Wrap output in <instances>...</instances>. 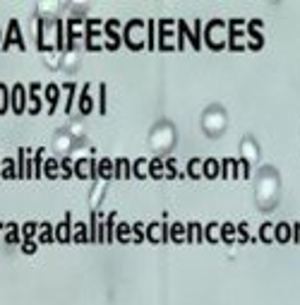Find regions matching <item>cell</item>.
<instances>
[{"mask_svg": "<svg viewBox=\"0 0 300 305\" xmlns=\"http://www.w3.org/2000/svg\"><path fill=\"white\" fill-rule=\"evenodd\" d=\"M12 106L10 111L15 113V116H22L24 111H27V106H29V91L24 89V84L22 82H17V84H12ZM29 113V111H27Z\"/></svg>", "mask_w": 300, "mask_h": 305, "instance_id": "1", "label": "cell"}, {"mask_svg": "<svg viewBox=\"0 0 300 305\" xmlns=\"http://www.w3.org/2000/svg\"><path fill=\"white\" fill-rule=\"evenodd\" d=\"M12 44H17L22 51H27V44H24V36H22V29H20V22L17 20H10L8 24V34H5V41H3V51H8Z\"/></svg>", "mask_w": 300, "mask_h": 305, "instance_id": "2", "label": "cell"}, {"mask_svg": "<svg viewBox=\"0 0 300 305\" xmlns=\"http://www.w3.org/2000/svg\"><path fill=\"white\" fill-rule=\"evenodd\" d=\"M72 233H75V224H72V214L70 212H65V219L55 226V240L58 243H70L72 240Z\"/></svg>", "mask_w": 300, "mask_h": 305, "instance_id": "3", "label": "cell"}, {"mask_svg": "<svg viewBox=\"0 0 300 305\" xmlns=\"http://www.w3.org/2000/svg\"><path fill=\"white\" fill-rule=\"evenodd\" d=\"M84 22H86L84 17H70V20L65 22V39H67L65 51H72V48H75V41L82 36L79 32H75V27H79V24H84Z\"/></svg>", "mask_w": 300, "mask_h": 305, "instance_id": "4", "label": "cell"}, {"mask_svg": "<svg viewBox=\"0 0 300 305\" xmlns=\"http://www.w3.org/2000/svg\"><path fill=\"white\" fill-rule=\"evenodd\" d=\"M27 91H29V104H32V109H29V116H39L43 111V101H41V82H32L29 87H27Z\"/></svg>", "mask_w": 300, "mask_h": 305, "instance_id": "5", "label": "cell"}, {"mask_svg": "<svg viewBox=\"0 0 300 305\" xmlns=\"http://www.w3.org/2000/svg\"><path fill=\"white\" fill-rule=\"evenodd\" d=\"M43 96L48 98V116H53L55 111H58V101H60V87L55 84V82H51V84H46V89H43Z\"/></svg>", "mask_w": 300, "mask_h": 305, "instance_id": "6", "label": "cell"}, {"mask_svg": "<svg viewBox=\"0 0 300 305\" xmlns=\"http://www.w3.org/2000/svg\"><path fill=\"white\" fill-rule=\"evenodd\" d=\"M98 24H101V20H86L84 22V46L86 48H89V51H94V48H96V46H94V39H96V36H101V32H98L96 27Z\"/></svg>", "mask_w": 300, "mask_h": 305, "instance_id": "7", "label": "cell"}, {"mask_svg": "<svg viewBox=\"0 0 300 305\" xmlns=\"http://www.w3.org/2000/svg\"><path fill=\"white\" fill-rule=\"evenodd\" d=\"M89 89H91V84H84L82 87V94H79V113L82 116H89L91 111H94V104H91V96H89Z\"/></svg>", "mask_w": 300, "mask_h": 305, "instance_id": "8", "label": "cell"}, {"mask_svg": "<svg viewBox=\"0 0 300 305\" xmlns=\"http://www.w3.org/2000/svg\"><path fill=\"white\" fill-rule=\"evenodd\" d=\"M0 178H5V180H15V178H20V171H17V161L10 159V156H5V161H3V173Z\"/></svg>", "mask_w": 300, "mask_h": 305, "instance_id": "9", "label": "cell"}, {"mask_svg": "<svg viewBox=\"0 0 300 305\" xmlns=\"http://www.w3.org/2000/svg\"><path fill=\"white\" fill-rule=\"evenodd\" d=\"M55 240V226L51 221H43L41 231H39V245H46V243H53Z\"/></svg>", "mask_w": 300, "mask_h": 305, "instance_id": "10", "label": "cell"}, {"mask_svg": "<svg viewBox=\"0 0 300 305\" xmlns=\"http://www.w3.org/2000/svg\"><path fill=\"white\" fill-rule=\"evenodd\" d=\"M12 89L5 87V82H0V116H5L12 106Z\"/></svg>", "mask_w": 300, "mask_h": 305, "instance_id": "11", "label": "cell"}, {"mask_svg": "<svg viewBox=\"0 0 300 305\" xmlns=\"http://www.w3.org/2000/svg\"><path fill=\"white\" fill-rule=\"evenodd\" d=\"M43 175L51 178V180L60 178V161H58V159H46V161H43Z\"/></svg>", "mask_w": 300, "mask_h": 305, "instance_id": "12", "label": "cell"}, {"mask_svg": "<svg viewBox=\"0 0 300 305\" xmlns=\"http://www.w3.org/2000/svg\"><path fill=\"white\" fill-rule=\"evenodd\" d=\"M118 29V20H108L106 24H104V34H106L108 39H111V44L113 46H120V34L116 32Z\"/></svg>", "mask_w": 300, "mask_h": 305, "instance_id": "13", "label": "cell"}, {"mask_svg": "<svg viewBox=\"0 0 300 305\" xmlns=\"http://www.w3.org/2000/svg\"><path fill=\"white\" fill-rule=\"evenodd\" d=\"M5 243L8 245H15V243H22V231H20V224L10 221L8 224V233H5Z\"/></svg>", "mask_w": 300, "mask_h": 305, "instance_id": "14", "label": "cell"}, {"mask_svg": "<svg viewBox=\"0 0 300 305\" xmlns=\"http://www.w3.org/2000/svg\"><path fill=\"white\" fill-rule=\"evenodd\" d=\"M113 166H116V161H111V159H101V161H98V175H101V178H116V168H113Z\"/></svg>", "mask_w": 300, "mask_h": 305, "instance_id": "15", "label": "cell"}, {"mask_svg": "<svg viewBox=\"0 0 300 305\" xmlns=\"http://www.w3.org/2000/svg\"><path fill=\"white\" fill-rule=\"evenodd\" d=\"M41 231V224H36V221H27L24 226H22V243L24 240H34V236Z\"/></svg>", "mask_w": 300, "mask_h": 305, "instance_id": "16", "label": "cell"}, {"mask_svg": "<svg viewBox=\"0 0 300 305\" xmlns=\"http://www.w3.org/2000/svg\"><path fill=\"white\" fill-rule=\"evenodd\" d=\"M60 175H63V180H70L75 175V161L70 156H63L60 159Z\"/></svg>", "mask_w": 300, "mask_h": 305, "instance_id": "17", "label": "cell"}, {"mask_svg": "<svg viewBox=\"0 0 300 305\" xmlns=\"http://www.w3.org/2000/svg\"><path fill=\"white\" fill-rule=\"evenodd\" d=\"M65 44H67V39H65L63 34V20H55V51H65Z\"/></svg>", "mask_w": 300, "mask_h": 305, "instance_id": "18", "label": "cell"}, {"mask_svg": "<svg viewBox=\"0 0 300 305\" xmlns=\"http://www.w3.org/2000/svg\"><path fill=\"white\" fill-rule=\"evenodd\" d=\"M116 212H111L106 219V224H104V231H106V243H111V240L116 238Z\"/></svg>", "mask_w": 300, "mask_h": 305, "instance_id": "19", "label": "cell"}, {"mask_svg": "<svg viewBox=\"0 0 300 305\" xmlns=\"http://www.w3.org/2000/svg\"><path fill=\"white\" fill-rule=\"evenodd\" d=\"M63 89L67 91V104H65V113H72V101H75V91H77V82H65Z\"/></svg>", "mask_w": 300, "mask_h": 305, "instance_id": "20", "label": "cell"}, {"mask_svg": "<svg viewBox=\"0 0 300 305\" xmlns=\"http://www.w3.org/2000/svg\"><path fill=\"white\" fill-rule=\"evenodd\" d=\"M89 226L86 224H75V233H72V243H89Z\"/></svg>", "mask_w": 300, "mask_h": 305, "instance_id": "21", "label": "cell"}, {"mask_svg": "<svg viewBox=\"0 0 300 305\" xmlns=\"http://www.w3.org/2000/svg\"><path fill=\"white\" fill-rule=\"evenodd\" d=\"M98 240V214L91 212V221H89V243H96Z\"/></svg>", "mask_w": 300, "mask_h": 305, "instance_id": "22", "label": "cell"}, {"mask_svg": "<svg viewBox=\"0 0 300 305\" xmlns=\"http://www.w3.org/2000/svg\"><path fill=\"white\" fill-rule=\"evenodd\" d=\"M36 29H39V41H36V46H39V51H43V53H46V51H51L53 46H48L46 41H43V20H41V17L36 20Z\"/></svg>", "mask_w": 300, "mask_h": 305, "instance_id": "23", "label": "cell"}, {"mask_svg": "<svg viewBox=\"0 0 300 305\" xmlns=\"http://www.w3.org/2000/svg\"><path fill=\"white\" fill-rule=\"evenodd\" d=\"M130 231H132V226H130V224H118V226H116V238H118L120 243H128Z\"/></svg>", "mask_w": 300, "mask_h": 305, "instance_id": "24", "label": "cell"}, {"mask_svg": "<svg viewBox=\"0 0 300 305\" xmlns=\"http://www.w3.org/2000/svg\"><path fill=\"white\" fill-rule=\"evenodd\" d=\"M86 166H89V159H79V161H75V175H77V178H82V180L89 178V173L84 171Z\"/></svg>", "mask_w": 300, "mask_h": 305, "instance_id": "25", "label": "cell"}, {"mask_svg": "<svg viewBox=\"0 0 300 305\" xmlns=\"http://www.w3.org/2000/svg\"><path fill=\"white\" fill-rule=\"evenodd\" d=\"M98 113L104 116L106 113V84L101 82V87H98Z\"/></svg>", "mask_w": 300, "mask_h": 305, "instance_id": "26", "label": "cell"}, {"mask_svg": "<svg viewBox=\"0 0 300 305\" xmlns=\"http://www.w3.org/2000/svg\"><path fill=\"white\" fill-rule=\"evenodd\" d=\"M36 250H39V243H36V240H24V243H22V252H27V255H34Z\"/></svg>", "mask_w": 300, "mask_h": 305, "instance_id": "27", "label": "cell"}, {"mask_svg": "<svg viewBox=\"0 0 300 305\" xmlns=\"http://www.w3.org/2000/svg\"><path fill=\"white\" fill-rule=\"evenodd\" d=\"M89 178H91V180H98V161L94 156L89 159Z\"/></svg>", "mask_w": 300, "mask_h": 305, "instance_id": "28", "label": "cell"}, {"mask_svg": "<svg viewBox=\"0 0 300 305\" xmlns=\"http://www.w3.org/2000/svg\"><path fill=\"white\" fill-rule=\"evenodd\" d=\"M151 175H159L161 173V161H151Z\"/></svg>", "mask_w": 300, "mask_h": 305, "instance_id": "29", "label": "cell"}, {"mask_svg": "<svg viewBox=\"0 0 300 305\" xmlns=\"http://www.w3.org/2000/svg\"><path fill=\"white\" fill-rule=\"evenodd\" d=\"M3 229H5V224H3V221H0V231H3Z\"/></svg>", "mask_w": 300, "mask_h": 305, "instance_id": "30", "label": "cell"}, {"mask_svg": "<svg viewBox=\"0 0 300 305\" xmlns=\"http://www.w3.org/2000/svg\"><path fill=\"white\" fill-rule=\"evenodd\" d=\"M0 173H3V166H0Z\"/></svg>", "mask_w": 300, "mask_h": 305, "instance_id": "31", "label": "cell"}]
</instances>
